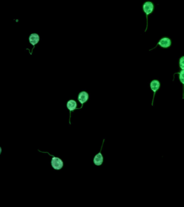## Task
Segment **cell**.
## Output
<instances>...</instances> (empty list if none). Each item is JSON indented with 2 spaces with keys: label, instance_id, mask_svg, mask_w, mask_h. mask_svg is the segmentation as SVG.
Masks as SVG:
<instances>
[{
  "label": "cell",
  "instance_id": "6",
  "mask_svg": "<svg viewBox=\"0 0 184 207\" xmlns=\"http://www.w3.org/2000/svg\"><path fill=\"white\" fill-rule=\"evenodd\" d=\"M40 41V36L37 34H32L29 37V42L33 46L38 43Z\"/></svg>",
  "mask_w": 184,
  "mask_h": 207
},
{
  "label": "cell",
  "instance_id": "10",
  "mask_svg": "<svg viewBox=\"0 0 184 207\" xmlns=\"http://www.w3.org/2000/svg\"><path fill=\"white\" fill-rule=\"evenodd\" d=\"M179 66L182 70H184V56H182L179 59Z\"/></svg>",
  "mask_w": 184,
  "mask_h": 207
},
{
  "label": "cell",
  "instance_id": "5",
  "mask_svg": "<svg viewBox=\"0 0 184 207\" xmlns=\"http://www.w3.org/2000/svg\"><path fill=\"white\" fill-rule=\"evenodd\" d=\"M89 98V95L87 92L85 91H82L79 93L78 95V99L79 101V102L81 103L82 106L84 102H86Z\"/></svg>",
  "mask_w": 184,
  "mask_h": 207
},
{
  "label": "cell",
  "instance_id": "7",
  "mask_svg": "<svg viewBox=\"0 0 184 207\" xmlns=\"http://www.w3.org/2000/svg\"><path fill=\"white\" fill-rule=\"evenodd\" d=\"M103 162V157L101 153L100 152L98 154L95 156L94 159V163L96 165L100 166L102 165Z\"/></svg>",
  "mask_w": 184,
  "mask_h": 207
},
{
  "label": "cell",
  "instance_id": "8",
  "mask_svg": "<svg viewBox=\"0 0 184 207\" xmlns=\"http://www.w3.org/2000/svg\"><path fill=\"white\" fill-rule=\"evenodd\" d=\"M77 103L74 100H70L67 102V108H68L70 113L71 111L76 109Z\"/></svg>",
  "mask_w": 184,
  "mask_h": 207
},
{
  "label": "cell",
  "instance_id": "9",
  "mask_svg": "<svg viewBox=\"0 0 184 207\" xmlns=\"http://www.w3.org/2000/svg\"><path fill=\"white\" fill-rule=\"evenodd\" d=\"M179 80L183 85V96H184V70H182L179 73Z\"/></svg>",
  "mask_w": 184,
  "mask_h": 207
},
{
  "label": "cell",
  "instance_id": "4",
  "mask_svg": "<svg viewBox=\"0 0 184 207\" xmlns=\"http://www.w3.org/2000/svg\"><path fill=\"white\" fill-rule=\"evenodd\" d=\"M158 44L161 47L164 48H167L170 47L171 45V41L168 38L165 37L163 38L159 41Z\"/></svg>",
  "mask_w": 184,
  "mask_h": 207
},
{
  "label": "cell",
  "instance_id": "3",
  "mask_svg": "<svg viewBox=\"0 0 184 207\" xmlns=\"http://www.w3.org/2000/svg\"><path fill=\"white\" fill-rule=\"evenodd\" d=\"M150 87H151V89L152 90V91L153 92V97L152 102V105L153 106V101H154L155 97V93L158 91V90L159 89V87H160L159 81L157 80H153L150 83Z\"/></svg>",
  "mask_w": 184,
  "mask_h": 207
},
{
  "label": "cell",
  "instance_id": "1",
  "mask_svg": "<svg viewBox=\"0 0 184 207\" xmlns=\"http://www.w3.org/2000/svg\"><path fill=\"white\" fill-rule=\"evenodd\" d=\"M154 10V5L151 2H146L143 5V11H144L145 13L146 14V19H147V26H146V29L145 30V32L146 31L147 28V24H148V19H147V16L152 13L153 11Z\"/></svg>",
  "mask_w": 184,
  "mask_h": 207
},
{
  "label": "cell",
  "instance_id": "2",
  "mask_svg": "<svg viewBox=\"0 0 184 207\" xmlns=\"http://www.w3.org/2000/svg\"><path fill=\"white\" fill-rule=\"evenodd\" d=\"M51 163L53 168L56 170H60L63 167V161L59 157H53Z\"/></svg>",
  "mask_w": 184,
  "mask_h": 207
}]
</instances>
